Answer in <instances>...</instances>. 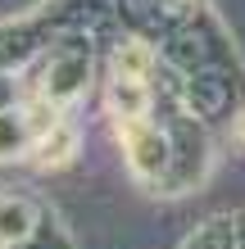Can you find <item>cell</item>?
<instances>
[{"instance_id": "6da1fadb", "label": "cell", "mask_w": 245, "mask_h": 249, "mask_svg": "<svg viewBox=\"0 0 245 249\" xmlns=\"http://www.w3.org/2000/svg\"><path fill=\"white\" fill-rule=\"evenodd\" d=\"M118 141H123V150H127V163H132L136 177H154L164 163V141L154 136V131L146 123H118Z\"/></svg>"}, {"instance_id": "3957f363", "label": "cell", "mask_w": 245, "mask_h": 249, "mask_svg": "<svg viewBox=\"0 0 245 249\" xmlns=\"http://www.w3.org/2000/svg\"><path fill=\"white\" fill-rule=\"evenodd\" d=\"M27 227H32V209L23 199H0V240H23Z\"/></svg>"}, {"instance_id": "5b68a950", "label": "cell", "mask_w": 245, "mask_h": 249, "mask_svg": "<svg viewBox=\"0 0 245 249\" xmlns=\"http://www.w3.org/2000/svg\"><path fill=\"white\" fill-rule=\"evenodd\" d=\"M241 141H245V118H241Z\"/></svg>"}, {"instance_id": "277c9868", "label": "cell", "mask_w": 245, "mask_h": 249, "mask_svg": "<svg viewBox=\"0 0 245 249\" xmlns=\"http://www.w3.org/2000/svg\"><path fill=\"white\" fill-rule=\"evenodd\" d=\"M19 145H23V123L14 113H0V159H9Z\"/></svg>"}, {"instance_id": "7a4b0ae2", "label": "cell", "mask_w": 245, "mask_h": 249, "mask_svg": "<svg viewBox=\"0 0 245 249\" xmlns=\"http://www.w3.org/2000/svg\"><path fill=\"white\" fill-rule=\"evenodd\" d=\"M73 145H77V136H73V131H68V127H59V123H50V131L37 141V159H41L46 168H50V163H68Z\"/></svg>"}]
</instances>
